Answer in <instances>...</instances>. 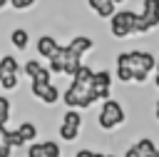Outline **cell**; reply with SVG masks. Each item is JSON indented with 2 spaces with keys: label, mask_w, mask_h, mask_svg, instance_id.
<instances>
[{
  "label": "cell",
  "mask_w": 159,
  "mask_h": 157,
  "mask_svg": "<svg viewBox=\"0 0 159 157\" xmlns=\"http://www.w3.org/2000/svg\"><path fill=\"white\" fill-rule=\"evenodd\" d=\"M127 122V112H124V105L119 100H104L99 105V112H97V127L104 130V132H114L119 130L122 125Z\"/></svg>",
  "instance_id": "1"
},
{
  "label": "cell",
  "mask_w": 159,
  "mask_h": 157,
  "mask_svg": "<svg viewBox=\"0 0 159 157\" xmlns=\"http://www.w3.org/2000/svg\"><path fill=\"white\" fill-rule=\"evenodd\" d=\"M62 102L67 105V110H87L97 102V95L92 92V87H82V85H75L70 82V87L62 92Z\"/></svg>",
  "instance_id": "2"
},
{
  "label": "cell",
  "mask_w": 159,
  "mask_h": 157,
  "mask_svg": "<svg viewBox=\"0 0 159 157\" xmlns=\"http://www.w3.org/2000/svg\"><path fill=\"white\" fill-rule=\"evenodd\" d=\"M82 127H84L82 112L80 110H65L60 117V125H57V135L62 142H75V140H80Z\"/></svg>",
  "instance_id": "3"
},
{
  "label": "cell",
  "mask_w": 159,
  "mask_h": 157,
  "mask_svg": "<svg viewBox=\"0 0 159 157\" xmlns=\"http://www.w3.org/2000/svg\"><path fill=\"white\" fill-rule=\"evenodd\" d=\"M129 60H132V72H134V80L137 85H144L149 72L157 67V57L147 50H129Z\"/></svg>",
  "instance_id": "4"
},
{
  "label": "cell",
  "mask_w": 159,
  "mask_h": 157,
  "mask_svg": "<svg viewBox=\"0 0 159 157\" xmlns=\"http://www.w3.org/2000/svg\"><path fill=\"white\" fill-rule=\"evenodd\" d=\"M134 22H137V12L132 10H119L109 17V27L114 37H129L134 35Z\"/></svg>",
  "instance_id": "5"
},
{
  "label": "cell",
  "mask_w": 159,
  "mask_h": 157,
  "mask_svg": "<svg viewBox=\"0 0 159 157\" xmlns=\"http://www.w3.org/2000/svg\"><path fill=\"white\" fill-rule=\"evenodd\" d=\"M27 157H62V145L57 140H42L27 145Z\"/></svg>",
  "instance_id": "6"
},
{
  "label": "cell",
  "mask_w": 159,
  "mask_h": 157,
  "mask_svg": "<svg viewBox=\"0 0 159 157\" xmlns=\"http://www.w3.org/2000/svg\"><path fill=\"white\" fill-rule=\"evenodd\" d=\"M92 92L97 95V100H109V92H112V72L109 70H99L94 72L92 77Z\"/></svg>",
  "instance_id": "7"
},
{
  "label": "cell",
  "mask_w": 159,
  "mask_h": 157,
  "mask_svg": "<svg viewBox=\"0 0 159 157\" xmlns=\"http://www.w3.org/2000/svg\"><path fill=\"white\" fill-rule=\"evenodd\" d=\"M30 92H32V97H37L42 105H47V107H52V105H57L60 102V87L57 85H30Z\"/></svg>",
  "instance_id": "8"
},
{
  "label": "cell",
  "mask_w": 159,
  "mask_h": 157,
  "mask_svg": "<svg viewBox=\"0 0 159 157\" xmlns=\"http://www.w3.org/2000/svg\"><path fill=\"white\" fill-rule=\"evenodd\" d=\"M139 17L144 20V25H147L149 30L159 27V0H144V2H142Z\"/></svg>",
  "instance_id": "9"
},
{
  "label": "cell",
  "mask_w": 159,
  "mask_h": 157,
  "mask_svg": "<svg viewBox=\"0 0 159 157\" xmlns=\"http://www.w3.org/2000/svg\"><path fill=\"white\" fill-rule=\"evenodd\" d=\"M114 75H117V80H119V82H132V80H134L129 52H119V55H117V67H114Z\"/></svg>",
  "instance_id": "10"
},
{
  "label": "cell",
  "mask_w": 159,
  "mask_h": 157,
  "mask_svg": "<svg viewBox=\"0 0 159 157\" xmlns=\"http://www.w3.org/2000/svg\"><path fill=\"white\" fill-rule=\"evenodd\" d=\"M57 47H60V42H57L52 35H40V37H37V42H35L37 55H40V57H47V60L57 52Z\"/></svg>",
  "instance_id": "11"
},
{
  "label": "cell",
  "mask_w": 159,
  "mask_h": 157,
  "mask_svg": "<svg viewBox=\"0 0 159 157\" xmlns=\"http://www.w3.org/2000/svg\"><path fill=\"white\" fill-rule=\"evenodd\" d=\"M65 65H67V45H60L57 52L50 57V72L52 75H65Z\"/></svg>",
  "instance_id": "12"
},
{
  "label": "cell",
  "mask_w": 159,
  "mask_h": 157,
  "mask_svg": "<svg viewBox=\"0 0 159 157\" xmlns=\"http://www.w3.org/2000/svg\"><path fill=\"white\" fill-rule=\"evenodd\" d=\"M15 130L20 132V137L25 140V145H32V142H37V137H40V130H37V125H35V122H30V120L20 122Z\"/></svg>",
  "instance_id": "13"
},
{
  "label": "cell",
  "mask_w": 159,
  "mask_h": 157,
  "mask_svg": "<svg viewBox=\"0 0 159 157\" xmlns=\"http://www.w3.org/2000/svg\"><path fill=\"white\" fill-rule=\"evenodd\" d=\"M134 147L139 150V157H159V145L152 137H139L134 142Z\"/></svg>",
  "instance_id": "14"
},
{
  "label": "cell",
  "mask_w": 159,
  "mask_h": 157,
  "mask_svg": "<svg viewBox=\"0 0 159 157\" xmlns=\"http://www.w3.org/2000/svg\"><path fill=\"white\" fill-rule=\"evenodd\" d=\"M92 45H94V42H92V37H87V35H77V37H72V40H70V45H67V47H70L75 55H80V57H82L84 52H89V50H92Z\"/></svg>",
  "instance_id": "15"
},
{
  "label": "cell",
  "mask_w": 159,
  "mask_h": 157,
  "mask_svg": "<svg viewBox=\"0 0 159 157\" xmlns=\"http://www.w3.org/2000/svg\"><path fill=\"white\" fill-rule=\"evenodd\" d=\"M89 2V7L99 15V17H112L114 12H117V5L112 2V0H87Z\"/></svg>",
  "instance_id": "16"
},
{
  "label": "cell",
  "mask_w": 159,
  "mask_h": 157,
  "mask_svg": "<svg viewBox=\"0 0 159 157\" xmlns=\"http://www.w3.org/2000/svg\"><path fill=\"white\" fill-rule=\"evenodd\" d=\"M92 77H94V70L82 62L80 70L72 75V82H75V85H82V87H92Z\"/></svg>",
  "instance_id": "17"
},
{
  "label": "cell",
  "mask_w": 159,
  "mask_h": 157,
  "mask_svg": "<svg viewBox=\"0 0 159 157\" xmlns=\"http://www.w3.org/2000/svg\"><path fill=\"white\" fill-rule=\"evenodd\" d=\"M0 72H2V75H20L22 70H20L17 57H15V55H2V57H0Z\"/></svg>",
  "instance_id": "18"
},
{
  "label": "cell",
  "mask_w": 159,
  "mask_h": 157,
  "mask_svg": "<svg viewBox=\"0 0 159 157\" xmlns=\"http://www.w3.org/2000/svg\"><path fill=\"white\" fill-rule=\"evenodd\" d=\"M10 42H12V47H15V50H25V47L30 45V35H27V30L15 27V30L10 32Z\"/></svg>",
  "instance_id": "19"
},
{
  "label": "cell",
  "mask_w": 159,
  "mask_h": 157,
  "mask_svg": "<svg viewBox=\"0 0 159 157\" xmlns=\"http://www.w3.org/2000/svg\"><path fill=\"white\" fill-rule=\"evenodd\" d=\"M5 142H7L12 150H17V147H27V145H25V140L20 137V132H17V130H7V132H5Z\"/></svg>",
  "instance_id": "20"
},
{
  "label": "cell",
  "mask_w": 159,
  "mask_h": 157,
  "mask_svg": "<svg viewBox=\"0 0 159 157\" xmlns=\"http://www.w3.org/2000/svg\"><path fill=\"white\" fill-rule=\"evenodd\" d=\"M32 85H52V72H50V67H40V72L32 77Z\"/></svg>",
  "instance_id": "21"
},
{
  "label": "cell",
  "mask_w": 159,
  "mask_h": 157,
  "mask_svg": "<svg viewBox=\"0 0 159 157\" xmlns=\"http://www.w3.org/2000/svg\"><path fill=\"white\" fill-rule=\"evenodd\" d=\"M10 122V100L0 95V127H5Z\"/></svg>",
  "instance_id": "22"
},
{
  "label": "cell",
  "mask_w": 159,
  "mask_h": 157,
  "mask_svg": "<svg viewBox=\"0 0 159 157\" xmlns=\"http://www.w3.org/2000/svg\"><path fill=\"white\" fill-rule=\"evenodd\" d=\"M40 67H42V65H40V60H27V62L22 65V75H27V77L32 80V77L40 72Z\"/></svg>",
  "instance_id": "23"
},
{
  "label": "cell",
  "mask_w": 159,
  "mask_h": 157,
  "mask_svg": "<svg viewBox=\"0 0 159 157\" xmlns=\"http://www.w3.org/2000/svg\"><path fill=\"white\" fill-rule=\"evenodd\" d=\"M5 132L7 127H0V157H12V147L5 142Z\"/></svg>",
  "instance_id": "24"
},
{
  "label": "cell",
  "mask_w": 159,
  "mask_h": 157,
  "mask_svg": "<svg viewBox=\"0 0 159 157\" xmlns=\"http://www.w3.org/2000/svg\"><path fill=\"white\" fill-rule=\"evenodd\" d=\"M17 80H20V75H2L0 87H2V90H15V87H17Z\"/></svg>",
  "instance_id": "25"
},
{
  "label": "cell",
  "mask_w": 159,
  "mask_h": 157,
  "mask_svg": "<svg viewBox=\"0 0 159 157\" xmlns=\"http://www.w3.org/2000/svg\"><path fill=\"white\" fill-rule=\"evenodd\" d=\"M10 5H12L15 10H27V7L35 5V0H10Z\"/></svg>",
  "instance_id": "26"
},
{
  "label": "cell",
  "mask_w": 159,
  "mask_h": 157,
  "mask_svg": "<svg viewBox=\"0 0 159 157\" xmlns=\"http://www.w3.org/2000/svg\"><path fill=\"white\" fill-rule=\"evenodd\" d=\"M72 157H97V152H94L92 147H80V150H75Z\"/></svg>",
  "instance_id": "27"
},
{
  "label": "cell",
  "mask_w": 159,
  "mask_h": 157,
  "mask_svg": "<svg viewBox=\"0 0 159 157\" xmlns=\"http://www.w3.org/2000/svg\"><path fill=\"white\" fill-rule=\"evenodd\" d=\"M122 157H139V150L134 147V142H132V145L124 150V155H122Z\"/></svg>",
  "instance_id": "28"
},
{
  "label": "cell",
  "mask_w": 159,
  "mask_h": 157,
  "mask_svg": "<svg viewBox=\"0 0 159 157\" xmlns=\"http://www.w3.org/2000/svg\"><path fill=\"white\" fill-rule=\"evenodd\" d=\"M154 117H157V122H159V100L154 102Z\"/></svg>",
  "instance_id": "29"
},
{
  "label": "cell",
  "mask_w": 159,
  "mask_h": 157,
  "mask_svg": "<svg viewBox=\"0 0 159 157\" xmlns=\"http://www.w3.org/2000/svg\"><path fill=\"white\" fill-rule=\"evenodd\" d=\"M154 85H157V90H159V75L154 72Z\"/></svg>",
  "instance_id": "30"
},
{
  "label": "cell",
  "mask_w": 159,
  "mask_h": 157,
  "mask_svg": "<svg viewBox=\"0 0 159 157\" xmlns=\"http://www.w3.org/2000/svg\"><path fill=\"white\" fill-rule=\"evenodd\" d=\"M7 2H10V0H0V10H2V7L7 5Z\"/></svg>",
  "instance_id": "31"
},
{
  "label": "cell",
  "mask_w": 159,
  "mask_h": 157,
  "mask_svg": "<svg viewBox=\"0 0 159 157\" xmlns=\"http://www.w3.org/2000/svg\"><path fill=\"white\" fill-rule=\"evenodd\" d=\"M154 70H157V75H159V60H157V67H154Z\"/></svg>",
  "instance_id": "32"
},
{
  "label": "cell",
  "mask_w": 159,
  "mask_h": 157,
  "mask_svg": "<svg viewBox=\"0 0 159 157\" xmlns=\"http://www.w3.org/2000/svg\"><path fill=\"white\" fill-rule=\"evenodd\" d=\"M112 2H114V5H117V2H124V0H112Z\"/></svg>",
  "instance_id": "33"
},
{
  "label": "cell",
  "mask_w": 159,
  "mask_h": 157,
  "mask_svg": "<svg viewBox=\"0 0 159 157\" xmlns=\"http://www.w3.org/2000/svg\"><path fill=\"white\" fill-rule=\"evenodd\" d=\"M104 157H119V155H104Z\"/></svg>",
  "instance_id": "34"
}]
</instances>
